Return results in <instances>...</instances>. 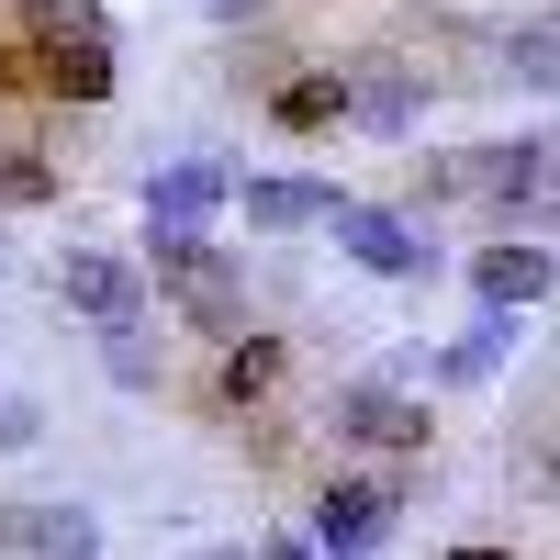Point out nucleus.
I'll return each mask as SVG.
<instances>
[{
  "label": "nucleus",
  "mask_w": 560,
  "mask_h": 560,
  "mask_svg": "<svg viewBox=\"0 0 560 560\" xmlns=\"http://www.w3.org/2000/svg\"><path fill=\"white\" fill-rule=\"evenodd\" d=\"M393 504H404L393 482H325L314 493V549L325 560H382L393 549Z\"/></svg>",
  "instance_id": "4"
},
{
  "label": "nucleus",
  "mask_w": 560,
  "mask_h": 560,
  "mask_svg": "<svg viewBox=\"0 0 560 560\" xmlns=\"http://www.w3.org/2000/svg\"><path fill=\"white\" fill-rule=\"evenodd\" d=\"M280 370H292V348L258 337V325H236V337H224V370H213V404H224V415L269 404V393H280Z\"/></svg>",
  "instance_id": "9"
},
{
  "label": "nucleus",
  "mask_w": 560,
  "mask_h": 560,
  "mask_svg": "<svg viewBox=\"0 0 560 560\" xmlns=\"http://www.w3.org/2000/svg\"><path fill=\"white\" fill-rule=\"evenodd\" d=\"M12 12H23V23L45 34V23H79V12H90V0H12Z\"/></svg>",
  "instance_id": "19"
},
{
  "label": "nucleus",
  "mask_w": 560,
  "mask_h": 560,
  "mask_svg": "<svg viewBox=\"0 0 560 560\" xmlns=\"http://www.w3.org/2000/svg\"><path fill=\"white\" fill-rule=\"evenodd\" d=\"M247 560H314V549H303V538H258Z\"/></svg>",
  "instance_id": "20"
},
{
  "label": "nucleus",
  "mask_w": 560,
  "mask_h": 560,
  "mask_svg": "<svg viewBox=\"0 0 560 560\" xmlns=\"http://www.w3.org/2000/svg\"><path fill=\"white\" fill-rule=\"evenodd\" d=\"M325 224H337V247H348L359 269H382V280H427V269H438V247L415 236L404 213H382V202H348V191H337V202H325Z\"/></svg>",
  "instance_id": "5"
},
{
  "label": "nucleus",
  "mask_w": 560,
  "mask_h": 560,
  "mask_svg": "<svg viewBox=\"0 0 560 560\" xmlns=\"http://www.w3.org/2000/svg\"><path fill=\"white\" fill-rule=\"evenodd\" d=\"M23 68H34L45 102H113V34H102V12L45 23V34L23 45Z\"/></svg>",
  "instance_id": "2"
},
{
  "label": "nucleus",
  "mask_w": 560,
  "mask_h": 560,
  "mask_svg": "<svg viewBox=\"0 0 560 560\" xmlns=\"http://www.w3.org/2000/svg\"><path fill=\"white\" fill-rule=\"evenodd\" d=\"M34 438H45V415H34L23 393H0V448H34Z\"/></svg>",
  "instance_id": "18"
},
{
  "label": "nucleus",
  "mask_w": 560,
  "mask_h": 560,
  "mask_svg": "<svg viewBox=\"0 0 560 560\" xmlns=\"http://www.w3.org/2000/svg\"><path fill=\"white\" fill-rule=\"evenodd\" d=\"M348 124H370V135H415V124H427V90H415V79L393 68V79L348 90Z\"/></svg>",
  "instance_id": "14"
},
{
  "label": "nucleus",
  "mask_w": 560,
  "mask_h": 560,
  "mask_svg": "<svg viewBox=\"0 0 560 560\" xmlns=\"http://www.w3.org/2000/svg\"><path fill=\"white\" fill-rule=\"evenodd\" d=\"M448 560H516V549H482V538H471V549H448Z\"/></svg>",
  "instance_id": "21"
},
{
  "label": "nucleus",
  "mask_w": 560,
  "mask_h": 560,
  "mask_svg": "<svg viewBox=\"0 0 560 560\" xmlns=\"http://www.w3.org/2000/svg\"><path fill=\"white\" fill-rule=\"evenodd\" d=\"M269 124H280V135H337V124H348V79H325V68L269 79Z\"/></svg>",
  "instance_id": "12"
},
{
  "label": "nucleus",
  "mask_w": 560,
  "mask_h": 560,
  "mask_svg": "<svg viewBox=\"0 0 560 560\" xmlns=\"http://www.w3.org/2000/svg\"><path fill=\"white\" fill-rule=\"evenodd\" d=\"M158 280H168V303L191 314L213 348L236 337V325H258V314H247V280H236V258H213V236H158Z\"/></svg>",
  "instance_id": "1"
},
{
  "label": "nucleus",
  "mask_w": 560,
  "mask_h": 560,
  "mask_svg": "<svg viewBox=\"0 0 560 560\" xmlns=\"http://www.w3.org/2000/svg\"><path fill=\"white\" fill-rule=\"evenodd\" d=\"M57 292H68V314L102 325V337H113V325H147V269H124L102 247H68L57 258Z\"/></svg>",
  "instance_id": "6"
},
{
  "label": "nucleus",
  "mask_w": 560,
  "mask_h": 560,
  "mask_svg": "<svg viewBox=\"0 0 560 560\" xmlns=\"http://www.w3.org/2000/svg\"><path fill=\"white\" fill-rule=\"evenodd\" d=\"M202 12H224V23H236V12H258V0H202Z\"/></svg>",
  "instance_id": "22"
},
{
  "label": "nucleus",
  "mask_w": 560,
  "mask_h": 560,
  "mask_svg": "<svg viewBox=\"0 0 560 560\" xmlns=\"http://www.w3.org/2000/svg\"><path fill=\"white\" fill-rule=\"evenodd\" d=\"M224 191L247 202V224H258V236H292V224H325V202H337L325 179H224Z\"/></svg>",
  "instance_id": "11"
},
{
  "label": "nucleus",
  "mask_w": 560,
  "mask_h": 560,
  "mask_svg": "<svg viewBox=\"0 0 560 560\" xmlns=\"http://www.w3.org/2000/svg\"><path fill=\"white\" fill-rule=\"evenodd\" d=\"M12 538L34 560H102V527H90V504H34V516H12Z\"/></svg>",
  "instance_id": "13"
},
{
  "label": "nucleus",
  "mask_w": 560,
  "mask_h": 560,
  "mask_svg": "<svg viewBox=\"0 0 560 560\" xmlns=\"http://www.w3.org/2000/svg\"><path fill=\"white\" fill-rule=\"evenodd\" d=\"M0 202H57V158H34V147H0Z\"/></svg>",
  "instance_id": "15"
},
{
  "label": "nucleus",
  "mask_w": 560,
  "mask_h": 560,
  "mask_svg": "<svg viewBox=\"0 0 560 560\" xmlns=\"http://www.w3.org/2000/svg\"><path fill=\"white\" fill-rule=\"evenodd\" d=\"M471 292H482V314H527V303H549V247H538V236L482 247V258H471Z\"/></svg>",
  "instance_id": "8"
},
{
  "label": "nucleus",
  "mask_w": 560,
  "mask_h": 560,
  "mask_svg": "<svg viewBox=\"0 0 560 560\" xmlns=\"http://www.w3.org/2000/svg\"><path fill=\"white\" fill-rule=\"evenodd\" d=\"M549 45H560V34H549V12H538V23L516 34V45H504V68H516L527 90H549Z\"/></svg>",
  "instance_id": "16"
},
{
  "label": "nucleus",
  "mask_w": 560,
  "mask_h": 560,
  "mask_svg": "<svg viewBox=\"0 0 560 560\" xmlns=\"http://www.w3.org/2000/svg\"><path fill=\"white\" fill-rule=\"evenodd\" d=\"M191 560H247V549H191Z\"/></svg>",
  "instance_id": "23"
},
{
  "label": "nucleus",
  "mask_w": 560,
  "mask_h": 560,
  "mask_svg": "<svg viewBox=\"0 0 560 560\" xmlns=\"http://www.w3.org/2000/svg\"><path fill=\"white\" fill-rule=\"evenodd\" d=\"M113 382H124V393H147V382H158V348L135 337V325H113Z\"/></svg>",
  "instance_id": "17"
},
{
  "label": "nucleus",
  "mask_w": 560,
  "mask_h": 560,
  "mask_svg": "<svg viewBox=\"0 0 560 560\" xmlns=\"http://www.w3.org/2000/svg\"><path fill=\"white\" fill-rule=\"evenodd\" d=\"M337 438L393 448V459H427V448H438V415H427V404H415L393 370H382V382H348V393H337Z\"/></svg>",
  "instance_id": "3"
},
{
  "label": "nucleus",
  "mask_w": 560,
  "mask_h": 560,
  "mask_svg": "<svg viewBox=\"0 0 560 560\" xmlns=\"http://www.w3.org/2000/svg\"><path fill=\"white\" fill-rule=\"evenodd\" d=\"M213 202H224V168L168 158V168L147 179V236H202V224H213Z\"/></svg>",
  "instance_id": "7"
},
{
  "label": "nucleus",
  "mask_w": 560,
  "mask_h": 560,
  "mask_svg": "<svg viewBox=\"0 0 560 560\" xmlns=\"http://www.w3.org/2000/svg\"><path fill=\"white\" fill-rule=\"evenodd\" d=\"M459 191H493V202H538L549 191V135H516V147H482L459 168Z\"/></svg>",
  "instance_id": "10"
}]
</instances>
